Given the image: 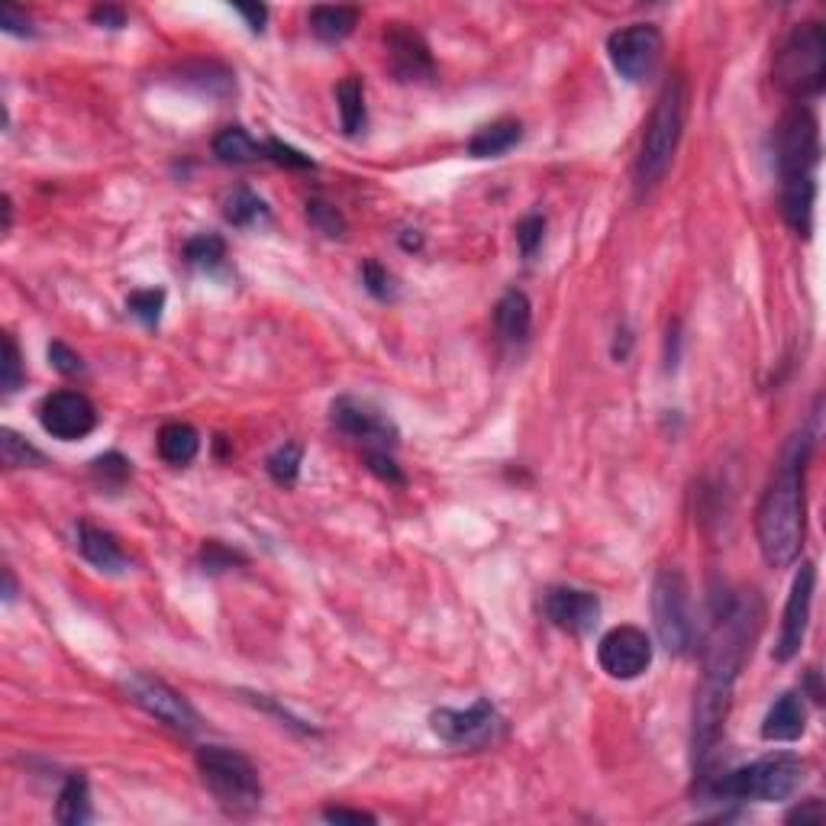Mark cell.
I'll use <instances>...</instances> for the list:
<instances>
[{
  "mask_svg": "<svg viewBox=\"0 0 826 826\" xmlns=\"http://www.w3.org/2000/svg\"><path fill=\"white\" fill-rule=\"evenodd\" d=\"M384 49H387V65L397 75V82L420 85V82H433L436 78V65H433L430 46L407 23H391V29L384 33Z\"/></svg>",
  "mask_w": 826,
  "mask_h": 826,
  "instance_id": "16",
  "label": "cell"
},
{
  "mask_svg": "<svg viewBox=\"0 0 826 826\" xmlns=\"http://www.w3.org/2000/svg\"><path fill=\"white\" fill-rule=\"evenodd\" d=\"M223 217L226 223L239 226V230H249V226H262L269 223V207L259 194H252L249 187H233L226 197H223Z\"/></svg>",
  "mask_w": 826,
  "mask_h": 826,
  "instance_id": "25",
  "label": "cell"
},
{
  "mask_svg": "<svg viewBox=\"0 0 826 826\" xmlns=\"http://www.w3.org/2000/svg\"><path fill=\"white\" fill-rule=\"evenodd\" d=\"M323 817L330 824H374V817L366 811H349V807H326Z\"/></svg>",
  "mask_w": 826,
  "mask_h": 826,
  "instance_id": "44",
  "label": "cell"
},
{
  "mask_svg": "<svg viewBox=\"0 0 826 826\" xmlns=\"http://www.w3.org/2000/svg\"><path fill=\"white\" fill-rule=\"evenodd\" d=\"M356 23H359V10L356 7L336 3V7H313L310 10V29L323 42H343L346 36H353Z\"/></svg>",
  "mask_w": 826,
  "mask_h": 826,
  "instance_id": "24",
  "label": "cell"
},
{
  "mask_svg": "<svg viewBox=\"0 0 826 826\" xmlns=\"http://www.w3.org/2000/svg\"><path fill=\"white\" fill-rule=\"evenodd\" d=\"M607 56H611V65L617 69L620 78L645 82L655 72L658 59H662V33L652 23L624 26V29L611 33Z\"/></svg>",
  "mask_w": 826,
  "mask_h": 826,
  "instance_id": "11",
  "label": "cell"
},
{
  "mask_svg": "<svg viewBox=\"0 0 826 826\" xmlns=\"http://www.w3.org/2000/svg\"><path fill=\"white\" fill-rule=\"evenodd\" d=\"M3 578H7V601H13V594H16V584H13V571L7 568V571H3Z\"/></svg>",
  "mask_w": 826,
  "mask_h": 826,
  "instance_id": "48",
  "label": "cell"
},
{
  "mask_svg": "<svg viewBox=\"0 0 826 826\" xmlns=\"http://www.w3.org/2000/svg\"><path fill=\"white\" fill-rule=\"evenodd\" d=\"M91 20L94 23H100V26H107V29H120L123 23H126V13L120 10V7H94L91 10Z\"/></svg>",
  "mask_w": 826,
  "mask_h": 826,
  "instance_id": "45",
  "label": "cell"
},
{
  "mask_svg": "<svg viewBox=\"0 0 826 826\" xmlns=\"http://www.w3.org/2000/svg\"><path fill=\"white\" fill-rule=\"evenodd\" d=\"M362 281H366V287L378 297V300H394V294H397V287H394V278L387 269H381L378 262H366V269H362Z\"/></svg>",
  "mask_w": 826,
  "mask_h": 826,
  "instance_id": "36",
  "label": "cell"
},
{
  "mask_svg": "<svg viewBox=\"0 0 826 826\" xmlns=\"http://www.w3.org/2000/svg\"><path fill=\"white\" fill-rule=\"evenodd\" d=\"M200 562H204V571H223L226 565L236 562V552L223 550L220 543H207L200 552Z\"/></svg>",
  "mask_w": 826,
  "mask_h": 826,
  "instance_id": "41",
  "label": "cell"
},
{
  "mask_svg": "<svg viewBox=\"0 0 826 826\" xmlns=\"http://www.w3.org/2000/svg\"><path fill=\"white\" fill-rule=\"evenodd\" d=\"M330 420L343 436L362 443L366 453H387V446L397 443L394 423L378 407L359 397H336L330 407Z\"/></svg>",
  "mask_w": 826,
  "mask_h": 826,
  "instance_id": "12",
  "label": "cell"
},
{
  "mask_svg": "<svg viewBox=\"0 0 826 826\" xmlns=\"http://www.w3.org/2000/svg\"><path fill=\"white\" fill-rule=\"evenodd\" d=\"M0 453H3V465L7 468H26V465H42V453L33 449L20 433L3 430L0 433Z\"/></svg>",
  "mask_w": 826,
  "mask_h": 826,
  "instance_id": "30",
  "label": "cell"
},
{
  "mask_svg": "<svg viewBox=\"0 0 826 826\" xmlns=\"http://www.w3.org/2000/svg\"><path fill=\"white\" fill-rule=\"evenodd\" d=\"M685 116H688V88L681 78H671L658 94L655 110L645 123L643 146H640L637 172H633L640 194L652 190L671 169L681 133H685Z\"/></svg>",
  "mask_w": 826,
  "mask_h": 826,
  "instance_id": "3",
  "label": "cell"
},
{
  "mask_svg": "<svg viewBox=\"0 0 826 826\" xmlns=\"http://www.w3.org/2000/svg\"><path fill=\"white\" fill-rule=\"evenodd\" d=\"M804 730H807V707L804 698L794 691L781 694L762 720V739L768 742H794L804 736Z\"/></svg>",
  "mask_w": 826,
  "mask_h": 826,
  "instance_id": "18",
  "label": "cell"
},
{
  "mask_svg": "<svg viewBox=\"0 0 826 826\" xmlns=\"http://www.w3.org/2000/svg\"><path fill=\"white\" fill-rule=\"evenodd\" d=\"M78 550H82V555L91 562L94 568H100V571L120 575V571L130 568V558H126V552L120 550V543L113 540V533L94 527L88 520L78 523Z\"/></svg>",
  "mask_w": 826,
  "mask_h": 826,
  "instance_id": "19",
  "label": "cell"
},
{
  "mask_svg": "<svg viewBox=\"0 0 826 826\" xmlns=\"http://www.w3.org/2000/svg\"><path fill=\"white\" fill-rule=\"evenodd\" d=\"M543 614L550 617L552 627L584 637L601 620V601L584 588H550L543 597Z\"/></svg>",
  "mask_w": 826,
  "mask_h": 826,
  "instance_id": "17",
  "label": "cell"
},
{
  "mask_svg": "<svg viewBox=\"0 0 826 826\" xmlns=\"http://www.w3.org/2000/svg\"><path fill=\"white\" fill-rule=\"evenodd\" d=\"M223 259H226V243H223L220 236H213V233L194 236V239H187V246H184V262L194 266V269L210 272V269L223 266Z\"/></svg>",
  "mask_w": 826,
  "mask_h": 826,
  "instance_id": "29",
  "label": "cell"
},
{
  "mask_svg": "<svg viewBox=\"0 0 826 826\" xmlns=\"http://www.w3.org/2000/svg\"><path fill=\"white\" fill-rule=\"evenodd\" d=\"M59 824L65 826H85L91 821V788L85 775H72L59 794V807H56Z\"/></svg>",
  "mask_w": 826,
  "mask_h": 826,
  "instance_id": "27",
  "label": "cell"
},
{
  "mask_svg": "<svg viewBox=\"0 0 826 826\" xmlns=\"http://www.w3.org/2000/svg\"><path fill=\"white\" fill-rule=\"evenodd\" d=\"M336 103H340V120L346 136H359L366 130V85L359 75H346L336 88Z\"/></svg>",
  "mask_w": 826,
  "mask_h": 826,
  "instance_id": "26",
  "label": "cell"
},
{
  "mask_svg": "<svg viewBox=\"0 0 826 826\" xmlns=\"http://www.w3.org/2000/svg\"><path fill=\"white\" fill-rule=\"evenodd\" d=\"M543 233H546V217L530 213L527 220H520V226H517V243H520V252H523L527 259L537 256V249H540V243H543Z\"/></svg>",
  "mask_w": 826,
  "mask_h": 826,
  "instance_id": "35",
  "label": "cell"
},
{
  "mask_svg": "<svg viewBox=\"0 0 826 826\" xmlns=\"http://www.w3.org/2000/svg\"><path fill=\"white\" fill-rule=\"evenodd\" d=\"M814 584H817V568L814 562H801L788 604H785V617H781V630H778V643H775V658L778 662H791L807 637L811 627V607H814Z\"/></svg>",
  "mask_w": 826,
  "mask_h": 826,
  "instance_id": "13",
  "label": "cell"
},
{
  "mask_svg": "<svg viewBox=\"0 0 826 826\" xmlns=\"http://www.w3.org/2000/svg\"><path fill=\"white\" fill-rule=\"evenodd\" d=\"M197 772L210 798L230 817H249L262 807V778L259 768L230 745H200Z\"/></svg>",
  "mask_w": 826,
  "mask_h": 826,
  "instance_id": "4",
  "label": "cell"
},
{
  "mask_svg": "<svg viewBox=\"0 0 826 826\" xmlns=\"http://www.w3.org/2000/svg\"><path fill=\"white\" fill-rule=\"evenodd\" d=\"M804 461L807 443L791 449V456L775 471V481L759 501L755 533L759 550L772 568H788L798 562L804 546Z\"/></svg>",
  "mask_w": 826,
  "mask_h": 826,
  "instance_id": "2",
  "label": "cell"
},
{
  "mask_svg": "<svg viewBox=\"0 0 826 826\" xmlns=\"http://www.w3.org/2000/svg\"><path fill=\"white\" fill-rule=\"evenodd\" d=\"M523 139V123L520 120H494L488 126H481L471 139H468V152L474 159H497L504 152H510L517 143Z\"/></svg>",
  "mask_w": 826,
  "mask_h": 826,
  "instance_id": "22",
  "label": "cell"
},
{
  "mask_svg": "<svg viewBox=\"0 0 826 826\" xmlns=\"http://www.w3.org/2000/svg\"><path fill=\"white\" fill-rule=\"evenodd\" d=\"M39 423L56 440H85L97 427V407L82 391H56L39 404Z\"/></svg>",
  "mask_w": 826,
  "mask_h": 826,
  "instance_id": "15",
  "label": "cell"
},
{
  "mask_svg": "<svg viewBox=\"0 0 826 826\" xmlns=\"http://www.w3.org/2000/svg\"><path fill=\"white\" fill-rule=\"evenodd\" d=\"M775 156L778 172L785 178H814V169L821 162V133L817 120L807 107H794L781 116L775 130Z\"/></svg>",
  "mask_w": 826,
  "mask_h": 826,
  "instance_id": "8",
  "label": "cell"
},
{
  "mask_svg": "<svg viewBox=\"0 0 826 826\" xmlns=\"http://www.w3.org/2000/svg\"><path fill=\"white\" fill-rule=\"evenodd\" d=\"M213 152H217L220 162L249 165V162H262L266 159V143H256L243 126H226L223 133H217Z\"/></svg>",
  "mask_w": 826,
  "mask_h": 826,
  "instance_id": "23",
  "label": "cell"
},
{
  "mask_svg": "<svg viewBox=\"0 0 826 826\" xmlns=\"http://www.w3.org/2000/svg\"><path fill=\"white\" fill-rule=\"evenodd\" d=\"M655 633L671 655H691L698 643V620L691 607V588L678 568H665L652 588Z\"/></svg>",
  "mask_w": 826,
  "mask_h": 826,
  "instance_id": "7",
  "label": "cell"
},
{
  "mask_svg": "<svg viewBox=\"0 0 826 826\" xmlns=\"http://www.w3.org/2000/svg\"><path fill=\"white\" fill-rule=\"evenodd\" d=\"M49 362L59 368L62 374H82V371H85L82 356H78V353H72L65 343H52V346H49Z\"/></svg>",
  "mask_w": 826,
  "mask_h": 826,
  "instance_id": "40",
  "label": "cell"
},
{
  "mask_svg": "<svg viewBox=\"0 0 826 826\" xmlns=\"http://www.w3.org/2000/svg\"><path fill=\"white\" fill-rule=\"evenodd\" d=\"M824 821V807L821 801H807L804 807H794L788 814V824H821Z\"/></svg>",
  "mask_w": 826,
  "mask_h": 826,
  "instance_id": "46",
  "label": "cell"
},
{
  "mask_svg": "<svg viewBox=\"0 0 826 826\" xmlns=\"http://www.w3.org/2000/svg\"><path fill=\"white\" fill-rule=\"evenodd\" d=\"M130 313L139 317L146 326H156L159 317H162V307H165V291L162 287H146V291H133L130 300H126Z\"/></svg>",
  "mask_w": 826,
  "mask_h": 826,
  "instance_id": "31",
  "label": "cell"
},
{
  "mask_svg": "<svg viewBox=\"0 0 826 826\" xmlns=\"http://www.w3.org/2000/svg\"><path fill=\"white\" fill-rule=\"evenodd\" d=\"M10 223H13V204L10 197H3V233H10Z\"/></svg>",
  "mask_w": 826,
  "mask_h": 826,
  "instance_id": "47",
  "label": "cell"
},
{
  "mask_svg": "<svg viewBox=\"0 0 826 826\" xmlns=\"http://www.w3.org/2000/svg\"><path fill=\"white\" fill-rule=\"evenodd\" d=\"M433 733L440 736L449 745H465V749H488L494 742H501L507 733L504 717L497 714V707L491 701H474L468 711H433L430 717Z\"/></svg>",
  "mask_w": 826,
  "mask_h": 826,
  "instance_id": "10",
  "label": "cell"
},
{
  "mask_svg": "<svg viewBox=\"0 0 826 826\" xmlns=\"http://www.w3.org/2000/svg\"><path fill=\"white\" fill-rule=\"evenodd\" d=\"M200 449V433L190 423H165L159 430V456L169 465H187Z\"/></svg>",
  "mask_w": 826,
  "mask_h": 826,
  "instance_id": "28",
  "label": "cell"
},
{
  "mask_svg": "<svg viewBox=\"0 0 826 826\" xmlns=\"http://www.w3.org/2000/svg\"><path fill=\"white\" fill-rule=\"evenodd\" d=\"M368 468L374 471V474H381L384 481H391V484H404V474L397 471V465L394 459L387 456V453H366Z\"/></svg>",
  "mask_w": 826,
  "mask_h": 826,
  "instance_id": "42",
  "label": "cell"
},
{
  "mask_svg": "<svg viewBox=\"0 0 826 826\" xmlns=\"http://www.w3.org/2000/svg\"><path fill=\"white\" fill-rule=\"evenodd\" d=\"M123 691L130 694V701L136 707H143L149 717H156L159 724H165L169 730L182 736H194L200 730V717L197 711L187 704L182 691H175L169 681L146 675V671H130L123 678Z\"/></svg>",
  "mask_w": 826,
  "mask_h": 826,
  "instance_id": "9",
  "label": "cell"
},
{
  "mask_svg": "<svg viewBox=\"0 0 826 826\" xmlns=\"http://www.w3.org/2000/svg\"><path fill=\"white\" fill-rule=\"evenodd\" d=\"M814 200H817V184L814 178H785L781 182V213L794 233H811L814 223Z\"/></svg>",
  "mask_w": 826,
  "mask_h": 826,
  "instance_id": "21",
  "label": "cell"
},
{
  "mask_svg": "<svg viewBox=\"0 0 826 826\" xmlns=\"http://www.w3.org/2000/svg\"><path fill=\"white\" fill-rule=\"evenodd\" d=\"M807 778V765L798 755L778 752L752 765L727 772L711 785V794L720 801H788Z\"/></svg>",
  "mask_w": 826,
  "mask_h": 826,
  "instance_id": "5",
  "label": "cell"
},
{
  "mask_svg": "<svg viewBox=\"0 0 826 826\" xmlns=\"http://www.w3.org/2000/svg\"><path fill=\"white\" fill-rule=\"evenodd\" d=\"M300 456H304V449L297 443H284L281 449L269 456V474L278 484H294L297 471H300Z\"/></svg>",
  "mask_w": 826,
  "mask_h": 826,
  "instance_id": "32",
  "label": "cell"
},
{
  "mask_svg": "<svg viewBox=\"0 0 826 826\" xmlns=\"http://www.w3.org/2000/svg\"><path fill=\"white\" fill-rule=\"evenodd\" d=\"M775 85L794 100L817 97L826 85V29L821 23H798L775 56Z\"/></svg>",
  "mask_w": 826,
  "mask_h": 826,
  "instance_id": "6",
  "label": "cell"
},
{
  "mask_svg": "<svg viewBox=\"0 0 826 826\" xmlns=\"http://www.w3.org/2000/svg\"><path fill=\"white\" fill-rule=\"evenodd\" d=\"M494 326L504 343L517 346L530 336L533 330V304L523 291H507L497 307H494Z\"/></svg>",
  "mask_w": 826,
  "mask_h": 826,
  "instance_id": "20",
  "label": "cell"
},
{
  "mask_svg": "<svg viewBox=\"0 0 826 826\" xmlns=\"http://www.w3.org/2000/svg\"><path fill=\"white\" fill-rule=\"evenodd\" d=\"M307 217H310V223H313L320 233H326V236H333V239L346 233L343 213H340L336 207L323 204V200H310V204H307Z\"/></svg>",
  "mask_w": 826,
  "mask_h": 826,
  "instance_id": "34",
  "label": "cell"
},
{
  "mask_svg": "<svg viewBox=\"0 0 826 826\" xmlns=\"http://www.w3.org/2000/svg\"><path fill=\"white\" fill-rule=\"evenodd\" d=\"M601 668L617 681H633L652 665V640L640 627H614L597 643Z\"/></svg>",
  "mask_w": 826,
  "mask_h": 826,
  "instance_id": "14",
  "label": "cell"
},
{
  "mask_svg": "<svg viewBox=\"0 0 826 826\" xmlns=\"http://www.w3.org/2000/svg\"><path fill=\"white\" fill-rule=\"evenodd\" d=\"M0 26H3V33H10V36H33V33H36L33 23H29V16H26L20 7H13V3H3V7H0Z\"/></svg>",
  "mask_w": 826,
  "mask_h": 826,
  "instance_id": "39",
  "label": "cell"
},
{
  "mask_svg": "<svg viewBox=\"0 0 826 826\" xmlns=\"http://www.w3.org/2000/svg\"><path fill=\"white\" fill-rule=\"evenodd\" d=\"M23 381H26V371H23L20 349H16V343H13V336L3 333V362H0V384H3V394L20 391Z\"/></svg>",
  "mask_w": 826,
  "mask_h": 826,
  "instance_id": "33",
  "label": "cell"
},
{
  "mask_svg": "<svg viewBox=\"0 0 826 826\" xmlns=\"http://www.w3.org/2000/svg\"><path fill=\"white\" fill-rule=\"evenodd\" d=\"M233 10H236L239 16H246V23H249V29H252V33H262V29H266L269 10H266L262 3H236Z\"/></svg>",
  "mask_w": 826,
  "mask_h": 826,
  "instance_id": "43",
  "label": "cell"
},
{
  "mask_svg": "<svg viewBox=\"0 0 826 826\" xmlns=\"http://www.w3.org/2000/svg\"><path fill=\"white\" fill-rule=\"evenodd\" d=\"M94 474L107 484H123L130 478V461L116 456V453H107V456L94 461Z\"/></svg>",
  "mask_w": 826,
  "mask_h": 826,
  "instance_id": "37",
  "label": "cell"
},
{
  "mask_svg": "<svg viewBox=\"0 0 826 826\" xmlns=\"http://www.w3.org/2000/svg\"><path fill=\"white\" fill-rule=\"evenodd\" d=\"M266 159H272L278 165H287V169H313L310 156H304V152H297V149H291V146H284L278 139L266 143Z\"/></svg>",
  "mask_w": 826,
  "mask_h": 826,
  "instance_id": "38",
  "label": "cell"
},
{
  "mask_svg": "<svg viewBox=\"0 0 826 826\" xmlns=\"http://www.w3.org/2000/svg\"><path fill=\"white\" fill-rule=\"evenodd\" d=\"M762 607L755 594L730 597L711 627V637L704 643V675L694 694V762L707 765L733 707V688L739 668L745 662L749 643L759 630Z\"/></svg>",
  "mask_w": 826,
  "mask_h": 826,
  "instance_id": "1",
  "label": "cell"
}]
</instances>
